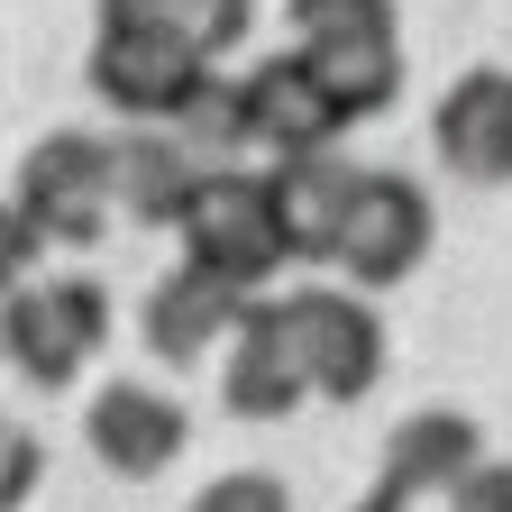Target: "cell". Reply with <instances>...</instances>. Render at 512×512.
I'll return each mask as SVG.
<instances>
[{
	"label": "cell",
	"instance_id": "3957f363",
	"mask_svg": "<svg viewBox=\"0 0 512 512\" xmlns=\"http://www.w3.org/2000/svg\"><path fill=\"white\" fill-rule=\"evenodd\" d=\"M174 229H183V266L211 275V284H229V293H266L284 275L266 192H256L247 165H202L192 192H183V211H174Z\"/></svg>",
	"mask_w": 512,
	"mask_h": 512
},
{
	"label": "cell",
	"instance_id": "8fae6325",
	"mask_svg": "<svg viewBox=\"0 0 512 512\" xmlns=\"http://www.w3.org/2000/svg\"><path fill=\"white\" fill-rule=\"evenodd\" d=\"M238 119H247V147H266V156H311V147L348 138V119L311 83L302 46H284V55L256 64V74H238Z\"/></svg>",
	"mask_w": 512,
	"mask_h": 512
},
{
	"label": "cell",
	"instance_id": "5bb4252c",
	"mask_svg": "<svg viewBox=\"0 0 512 512\" xmlns=\"http://www.w3.org/2000/svg\"><path fill=\"white\" fill-rule=\"evenodd\" d=\"M192 174H202V156H192L165 119H147V128H128V138H110V211H128L138 229H174Z\"/></svg>",
	"mask_w": 512,
	"mask_h": 512
},
{
	"label": "cell",
	"instance_id": "8992f818",
	"mask_svg": "<svg viewBox=\"0 0 512 512\" xmlns=\"http://www.w3.org/2000/svg\"><path fill=\"white\" fill-rule=\"evenodd\" d=\"M211 74L202 46H183L165 28H138V19H92V55H83V83L119 110V119H174L183 92Z\"/></svg>",
	"mask_w": 512,
	"mask_h": 512
},
{
	"label": "cell",
	"instance_id": "7a4b0ae2",
	"mask_svg": "<svg viewBox=\"0 0 512 512\" xmlns=\"http://www.w3.org/2000/svg\"><path fill=\"white\" fill-rule=\"evenodd\" d=\"M430 247H439V202L421 192V174L357 165L348 202H339V229H330V266L357 293H394V284H412L430 266Z\"/></svg>",
	"mask_w": 512,
	"mask_h": 512
},
{
	"label": "cell",
	"instance_id": "d6986e66",
	"mask_svg": "<svg viewBox=\"0 0 512 512\" xmlns=\"http://www.w3.org/2000/svg\"><path fill=\"white\" fill-rule=\"evenodd\" d=\"M37 476H46V439H37L19 412H0V512L28 503V494H37Z\"/></svg>",
	"mask_w": 512,
	"mask_h": 512
},
{
	"label": "cell",
	"instance_id": "52a82bcc",
	"mask_svg": "<svg viewBox=\"0 0 512 512\" xmlns=\"http://www.w3.org/2000/svg\"><path fill=\"white\" fill-rule=\"evenodd\" d=\"M220 403L238 421H293L311 403L302 384V357H293V320H284V293H247L238 320H229V366H220Z\"/></svg>",
	"mask_w": 512,
	"mask_h": 512
},
{
	"label": "cell",
	"instance_id": "ba28073f",
	"mask_svg": "<svg viewBox=\"0 0 512 512\" xmlns=\"http://www.w3.org/2000/svg\"><path fill=\"white\" fill-rule=\"evenodd\" d=\"M83 448L110 467V476H165L183 448H192V412L174 403V394H156V384H138V375H110L101 394L83 403Z\"/></svg>",
	"mask_w": 512,
	"mask_h": 512
},
{
	"label": "cell",
	"instance_id": "277c9868",
	"mask_svg": "<svg viewBox=\"0 0 512 512\" xmlns=\"http://www.w3.org/2000/svg\"><path fill=\"white\" fill-rule=\"evenodd\" d=\"M10 211L46 247H101V229H110V138L101 128H46L19 156Z\"/></svg>",
	"mask_w": 512,
	"mask_h": 512
},
{
	"label": "cell",
	"instance_id": "4fadbf2b",
	"mask_svg": "<svg viewBox=\"0 0 512 512\" xmlns=\"http://www.w3.org/2000/svg\"><path fill=\"white\" fill-rule=\"evenodd\" d=\"M238 302H247V293H229V284H211V275L174 266V275L138 302V339H147V357H156V366H202V357L229 339Z\"/></svg>",
	"mask_w": 512,
	"mask_h": 512
},
{
	"label": "cell",
	"instance_id": "30bf717a",
	"mask_svg": "<svg viewBox=\"0 0 512 512\" xmlns=\"http://www.w3.org/2000/svg\"><path fill=\"white\" fill-rule=\"evenodd\" d=\"M485 458V439L467 412H412L384 439V467L366 485V512H412V503H448L467 485V467Z\"/></svg>",
	"mask_w": 512,
	"mask_h": 512
},
{
	"label": "cell",
	"instance_id": "e0dca14e",
	"mask_svg": "<svg viewBox=\"0 0 512 512\" xmlns=\"http://www.w3.org/2000/svg\"><path fill=\"white\" fill-rule=\"evenodd\" d=\"M165 128H174V138H183L192 156H202V165H238V156H247V119H238V74H220V64H211V74L183 92V110H174Z\"/></svg>",
	"mask_w": 512,
	"mask_h": 512
},
{
	"label": "cell",
	"instance_id": "9a60e30c",
	"mask_svg": "<svg viewBox=\"0 0 512 512\" xmlns=\"http://www.w3.org/2000/svg\"><path fill=\"white\" fill-rule=\"evenodd\" d=\"M302 64H311V83L330 92V110L348 128L384 119L403 101V46L394 37H302Z\"/></svg>",
	"mask_w": 512,
	"mask_h": 512
},
{
	"label": "cell",
	"instance_id": "6da1fadb",
	"mask_svg": "<svg viewBox=\"0 0 512 512\" xmlns=\"http://www.w3.org/2000/svg\"><path fill=\"white\" fill-rule=\"evenodd\" d=\"M110 348V293L92 275H19L0 293V366H19L37 394H74Z\"/></svg>",
	"mask_w": 512,
	"mask_h": 512
},
{
	"label": "cell",
	"instance_id": "2e32d148",
	"mask_svg": "<svg viewBox=\"0 0 512 512\" xmlns=\"http://www.w3.org/2000/svg\"><path fill=\"white\" fill-rule=\"evenodd\" d=\"M92 19H138V28H165V37L202 46V55L220 64L229 46H247L256 0H92Z\"/></svg>",
	"mask_w": 512,
	"mask_h": 512
},
{
	"label": "cell",
	"instance_id": "ffe728a7",
	"mask_svg": "<svg viewBox=\"0 0 512 512\" xmlns=\"http://www.w3.org/2000/svg\"><path fill=\"white\" fill-rule=\"evenodd\" d=\"M238 503H256V512H284V485H275V476H220V485L202 494V512H238Z\"/></svg>",
	"mask_w": 512,
	"mask_h": 512
},
{
	"label": "cell",
	"instance_id": "9c48e42d",
	"mask_svg": "<svg viewBox=\"0 0 512 512\" xmlns=\"http://www.w3.org/2000/svg\"><path fill=\"white\" fill-rule=\"evenodd\" d=\"M430 156L458 174L467 192L512 183V74L503 64H467L430 110Z\"/></svg>",
	"mask_w": 512,
	"mask_h": 512
},
{
	"label": "cell",
	"instance_id": "5b68a950",
	"mask_svg": "<svg viewBox=\"0 0 512 512\" xmlns=\"http://www.w3.org/2000/svg\"><path fill=\"white\" fill-rule=\"evenodd\" d=\"M284 320H293V357H302L311 403H366L375 384H384L375 293H357V284H293L284 293Z\"/></svg>",
	"mask_w": 512,
	"mask_h": 512
},
{
	"label": "cell",
	"instance_id": "7c38bea8",
	"mask_svg": "<svg viewBox=\"0 0 512 512\" xmlns=\"http://www.w3.org/2000/svg\"><path fill=\"white\" fill-rule=\"evenodd\" d=\"M348 156L339 147H311V156H266L256 192H266V220H275V247L284 266H330V229H339V202H348Z\"/></svg>",
	"mask_w": 512,
	"mask_h": 512
},
{
	"label": "cell",
	"instance_id": "ac0fdd59",
	"mask_svg": "<svg viewBox=\"0 0 512 512\" xmlns=\"http://www.w3.org/2000/svg\"><path fill=\"white\" fill-rule=\"evenodd\" d=\"M293 37H394L403 10L394 0H284Z\"/></svg>",
	"mask_w": 512,
	"mask_h": 512
}]
</instances>
